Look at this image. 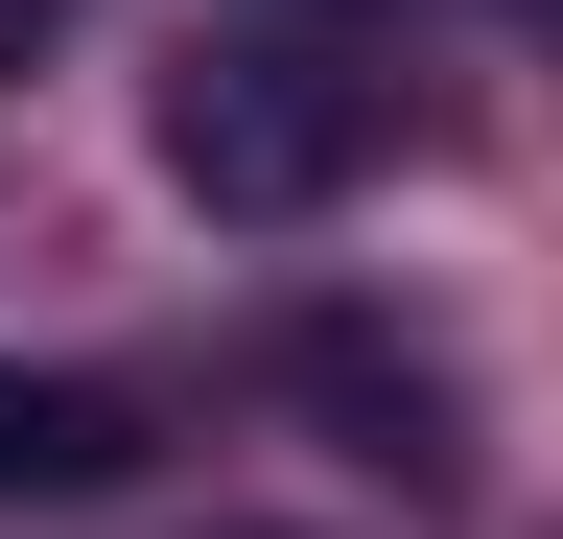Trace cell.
Returning a JSON list of instances; mask_svg holds the SVG:
<instances>
[{
	"instance_id": "6da1fadb",
	"label": "cell",
	"mask_w": 563,
	"mask_h": 539,
	"mask_svg": "<svg viewBox=\"0 0 563 539\" xmlns=\"http://www.w3.org/2000/svg\"><path fill=\"white\" fill-rule=\"evenodd\" d=\"M352 142H376V94L329 71V47H282V24H235V47H188L165 71V188H211V212H329L352 188Z\"/></svg>"
},
{
	"instance_id": "7a4b0ae2",
	"label": "cell",
	"mask_w": 563,
	"mask_h": 539,
	"mask_svg": "<svg viewBox=\"0 0 563 539\" xmlns=\"http://www.w3.org/2000/svg\"><path fill=\"white\" fill-rule=\"evenodd\" d=\"M118 469H141V423L95 375H24V352H0V493H118Z\"/></svg>"
},
{
	"instance_id": "3957f363",
	"label": "cell",
	"mask_w": 563,
	"mask_h": 539,
	"mask_svg": "<svg viewBox=\"0 0 563 539\" xmlns=\"http://www.w3.org/2000/svg\"><path fill=\"white\" fill-rule=\"evenodd\" d=\"M517 24H540V47H563V0H517Z\"/></svg>"
}]
</instances>
